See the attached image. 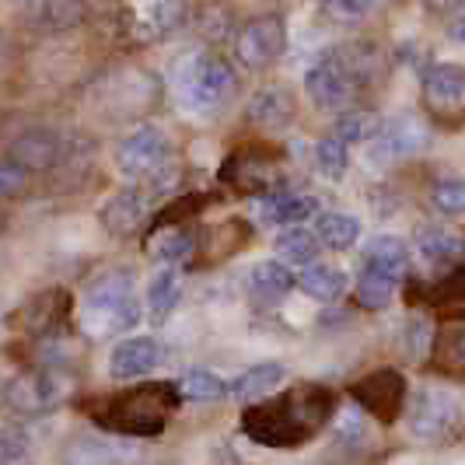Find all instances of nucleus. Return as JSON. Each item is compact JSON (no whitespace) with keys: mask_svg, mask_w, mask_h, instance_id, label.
<instances>
[{"mask_svg":"<svg viewBox=\"0 0 465 465\" xmlns=\"http://www.w3.org/2000/svg\"><path fill=\"white\" fill-rule=\"evenodd\" d=\"M332 420V392L319 381L294 385L242 413V434L262 448H298L322 434Z\"/></svg>","mask_w":465,"mask_h":465,"instance_id":"f257e3e1","label":"nucleus"},{"mask_svg":"<svg viewBox=\"0 0 465 465\" xmlns=\"http://www.w3.org/2000/svg\"><path fill=\"white\" fill-rule=\"evenodd\" d=\"M179 399L183 396L175 381H147L105 399L102 413H94V420L123 438H158L172 413L179 410Z\"/></svg>","mask_w":465,"mask_h":465,"instance_id":"f03ea898","label":"nucleus"},{"mask_svg":"<svg viewBox=\"0 0 465 465\" xmlns=\"http://www.w3.org/2000/svg\"><path fill=\"white\" fill-rule=\"evenodd\" d=\"M140 322V302L134 277L123 270L94 277L81 294V326L94 336H116Z\"/></svg>","mask_w":465,"mask_h":465,"instance_id":"7ed1b4c3","label":"nucleus"},{"mask_svg":"<svg viewBox=\"0 0 465 465\" xmlns=\"http://www.w3.org/2000/svg\"><path fill=\"white\" fill-rule=\"evenodd\" d=\"M175 94L179 102L193 109V113H213L221 109L234 92V70L228 67L224 56L217 53H207V49H196L179 60L175 67Z\"/></svg>","mask_w":465,"mask_h":465,"instance_id":"20e7f679","label":"nucleus"},{"mask_svg":"<svg viewBox=\"0 0 465 465\" xmlns=\"http://www.w3.org/2000/svg\"><path fill=\"white\" fill-rule=\"evenodd\" d=\"M406 420H410V434H413L420 444H448V441H455L459 430H462L465 406L451 389L427 385V389H417V392H413V402H410V410H406Z\"/></svg>","mask_w":465,"mask_h":465,"instance_id":"39448f33","label":"nucleus"},{"mask_svg":"<svg viewBox=\"0 0 465 465\" xmlns=\"http://www.w3.org/2000/svg\"><path fill=\"white\" fill-rule=\"evenodd\" d=\"M70 392V374L56 364H39L28 371L15 374L4 385V410H11L15 417H43L49 410H56Z\"/></svg>","mask_w":465,"mask_h":465,"instance_id":"423d86ee","label":"nucleus"},{"mask_svg":"<svg viewBox=\"0 0 465 465\" xmlns=\"http://www.w3.org/2000/svg\"><path fill=\"white\" fill-rule=\"evenodd\" d=\"M423 105L448 130L465 126V67L462 64H434L423 74Z\"/></svg>","mask_w":465,"mask_h":465,"instance_id":"0eeeda50","label":"nucleus"},{"mask_svg":"<svg viewBox=\"0 0 465 465\" xmlns=\"http://www.w3.org/2000/svg\"><path fill=\"white\" fill-rule=\"evenodd\" d=\"M357 84L361 81L350 70L343 53H326L319 64H312L308 74H304V92L326 113H343L353 102V94H357Z\"/></svg>","mask_w":465,"mask_h":465,"instance_id":"6e6552de","label":"nucleus"},{"mask_svg":"<svg viewBox=\"0 0 465 465\" xmlns=\"http://www.w3.org/2000/svg\"><path fill=\"white\" fill-rule=\"evenodd\" d=\"M168 162V137L162 126H134L126 137L119 140L116 147V168L123 172V179L130 183H143L154 168H162Z\"/></svg>","mask_w":465,"mask_h":465,"instance_id":"1a4fd4ad","label":"nucleus"},{"mask_svg":"<svg viewBox=\"0 0 465 465\" xmlns=\"http://www.w3.org/2000/svg\"><path fill=\"white\" fill-rule=\"evenodd\" d=\"M287 49V28L283 18L277 15H259L245 25L234 39V53H238V64L245 70H266L273 67Z\"/></svg>","mask_w":465,"mask_h":465,"instance_id":"9d476101","label":"nucleus"},{"mask_svg":"<svg viewBox=\"0 0 465 465\" xmlns=\"http://www.w3.org/2000/svg\"><path fill=\"white\" fill-rule=\"evenodd\" d=\"M350 396H353L361 413H371L381 423H392L406 410V396L410 392H406V378L402 374L392 371V368H381V371H371L368 378H361L350 389Z\"/></svg>","mask_w":465,"mask_h":465,"instance_id":"9b49d317","label":"nucleus"},{"mask_svg":"<svg viewBox=\"0 0 465 465\" xmlns=\"http://www.w3.org/2000/svg\"><path fill=\"white\" fill-rule=\"evenodd\" d=\"M423 147H427V130L410 116H396L378 123V134L368 140V154L378 164L406 162V158L420 154Z\"/></svg>","mask_w":465,"mask_h":465,"instance_id":"f8f14e48","label":"nucleus"},{"mask_svg":"<svg viewBox=\"0 0 465 465\" xmlns=\"http://www.w3.org/2000/svg\"><path fill=\"white\" fill-rule=\"evenodd\" d=\"M162 357L164 350L158 340H151V336H130V340L116 343L113 353H109V374L116 381H137V378L154 371L162 364Z\"/></svg>","mask_w":465,"mask_h":465,"instance_id":"ddd939ff","label":"nucleus"},{"mask_svg":"<svg viewBox=\"0 0 465 465\" xmlns=\"http://www.w3.org/2000/svg\"><path fill=\"white\" fill-rule=\"evenodd\" d=\"M298 277L291 273L287 262L280 259H259L252 262V270L245 273V294L256 304H277L294 291Z\"/></svg>","mask_w":465,"mask_h":465,"instance_id":"4468645a","label":"nucleus"},{"mask_svg":"<svg viewBox=\"0 0 465 465\" xmlns=\"http://www.w3.org/2000/svg\"><path fill=\"white\" fill-rule=\"evenodd\" d=\"M256 213L270 228H294L304 217H315L319 203L315 196H302V193H266L256 203Z\"/></svg>","mask_w":465,"mask_h":465,"instance_id":"2eb2a0df","label":"nucleus"},{"mask_svg":"<svg viewBox=\"0 0 465 465\" xmlns=\"http://www.w3.org/2000/svg\"><path fill=\"white\" fill-rule=\"evenodd\" d=\"M417 252L430 266H451L465 259V234L448 224H423L417 232Z\"/></svg>","mask_w":465,"mask_h":465,"instance_id":"dca6fc26","label":"nucleus"},{"mask_svg":"<svg viewBox=\"0 0 465 465\" xmlns=\"http://www.w3.org/2000/svg\"><path fill=\"white\" fill-rule=\"evenodd\" d=\"M245 119L262 126V130H283L294 119V94L287 92V88H280V84L259 88L249 98V105H245Z\"/></svg>","mask_w":465,"mask_h":465,"instance_id":"f3484780","label":"nucleus"},{"mask_svg":"<svg viewBox=\"0 0 465 465\" xmlns=\"http://www.w3.org/2000/svg\"><path fill=\"white\" fill-rule=\"evenodd\" d=\"M143 217H147V200H143V193H140V189H123V193H116V196L102 207V228L109 234H116V238H130L134 232H140Z\"/></svg>","mask_w":465,"mask_h":465,"instance_id":"a211bd4d","label":"nucleus"},{"mask_svg":"<svg viewBox=\"0 0 465 465\" xmlns=\"http://www.w3.org/2000/svg\"><path fill=\"white\" fill-rule=\"evenodd\" d=\"M67 315H70V298L64 291H49V294H39L35 302L25 304L22 326L32 336H53L56 329L67 322Z\"/></svg>","mask_w":465,"mask_h":465,"instance_id":"6ab92c4d","label":"nucleus"},{"mask_svg":"<svg viewBox=\"0 0 465 465\" xmlns=\"http://www.w3.org/2000/svg\"><path fill=\"white\" fill-rule=\"evenodd\" d=\"M193 249H196V234H193L189 224H162L147 242V256L154 262H162V266L183 262V259H189Z\"/></svg>","mask_w":465,"mask_h":465,"instance_id":"aec40b11","label":"nucleus"},{"mask_svg":"<svg viewBox=\"0 0 465 465\" xmlns=\"http://www.w3.org/2000/svg\"><path fill=\"white\" fill-rule=\"evenodd\" d=\"M434 368L448 378H465V322H448L434 332Z\"/></svg>","mask_w":465,"mask_h":465,"instance_id":"412c9836","label":"nucleus"},{"mask_svg":"<svg viewBox=\"0 0 465 465\" xmlns=\"http://www.w3.org/2000/svg\"><path fill=\"white\" fill-rule=\"evenodd\" d=\"M361 266H371V270H385L392 277H402L410 270V245L399 234H378V238H371L364 245Z\"/></svg>","mask_w":465,"mask_h":465,"instance_id":"4be33fe9","label":"nucleus"},{"mask_svg":"<svg viewBox=\"0 0 465 465\" xmlns=\"http://www.w3.org/2000/svg\"><path fill=\"white\" fill-rule=\"evenodd\" d=\"M179 298H183V277H179L172 266H162V270L151 277V283H147V298H143L151 322L162 326L164 319L175 312Z\"/></svg>","mask_w":465,"mask_h":465,"instance_id":"5701e85b","label":"nucleus"},{"mask_svg":"<svg viewBox=\"0 0 465 465\" xmlns=\"http://www.w3.org/2000/svg\"><path fill=\"white\" fill-rule=\"evenodd\" d=\"M298 287H302L308 298H315V302H336V298H343V291H347V273H343L340 266L308 262V266H302Z\"/></svg>","mask_w":465,"mask_h":465,"instance_id":"b1692460","label":"nucleus"},{"mask_svg":"<svg viewBox=\"0 0 465 465\" xmlns=\"http://www.w3.org/2000/svg\"><path fill=\"white\" fill-rule=\"evenodd\" d=\"M399 280L385 270H371V266H361V277H357V304L364 312H385L399 291Z\"/></svg>","mask_w":465,"mask_h":465,"instance_id":"393cba45","label":"nucleus"},{"mask_svg":"<svg viewBox=\"0 0 465 465\" xmlns=\"http://www.w3.org/2000/svg\"><path fill=\"white\" fill-rule=\"evenodd\" d=\"M11 158L25 168H49L60 158V140H56V134H46V130H32V134L15 140Z\"/></svg>","mask_w":465,"mask_h":465,"instance_id":"a878e982","label":"nucleus"},{"mask_svg":"<svg viewBox=\"0 0 465 465\" xmlns=\"http://www.w3.org/2000/svg\"><path fill=\"white\" fill-rule=\"evenodd\" d=\"M283 378H287V368H283V364H277V361H270V364H256V368H249V371H242L238 378H234L232 396L262 399V396H270V392L277 389Z\"/></svg>","mask_w":465,"mask_h":465,"instance_id":"bb28decb","label":"nucleus"},{"mask_svg":"<svg viewBox=\"0 0 465 465\" xmlns=\"http://www.w3.org/2000/svg\"><path fill=\"white\" fill-rule=\"evenodd\" d=\"M315 238H319L322 245H329V249L343 252L350 245H357V238H361V221L350 217V213H340V210L319 213V221H315Z\"/></svg>","mask_w":465,"mask_h":465,"instance_id":"cd10ccee","label":"nucleus"},{"mask_svg":"<svg viewBox=\"0 0 465 465\" xmlns=\"http://www.w3.org/2000/svg\"><path fill=\"white\" fill-rule=\"evenodd\" d=\"M277 256L287 266H308V262H315V256H319V238H315V232L302 228V224L283 228L277 238Z\"/></svg>","mask_w":465,"mask_h":465,"instance_id":"c85d7f7f","label":"nucleus"},{"mask_svg":"<svg viewBox=\"0 0 465 465\" xmlns=\"http://www.w3.org/2000/svg\"><path fill=\"white\" fill-rule=\"evenodd\" d=\"M179 385V396L189 399V402H217V399L232 396V381H224L221 374L203 371V368H193V371L183 374Z\"/></svg>","mask_w":465,"mask_h":465,"instance_id":"c756f323","label":"nucleus"},{"mask_svg":"<svg viewBox=\"0 0 465 465\" xmlns=\"http://www.w3.org/2000/svg\"><path fill=\"white\" fill-rule=\"evenodd\" d=\"M332 134L343 140L347 147L368 143V140L378 134V116H374V113H364V109H343L340 119H336V126H332Z\"/></svg>","mask_w":465,"mask_h":465,"instance_id":"7c9ffc66","label":"nucleus"},{"mask_svg":"<svg viewBox=\"0 0 465 465\" xmlns=\"http://www.w3.org/2000/svg\"><path fill=\"white\" fill-rule=\"evenodd\" d=\"M315 164L326 179H343L350 168V147L336 134H326L315 143Z\"/></svg>","mask_w":465,"mask_h":465,"instance_id":"2f4dec72","label":"nucleus"},{"mask_svg":"<svg viewBox=\"0 0 465 465\" xmlns=\"http://www.w3.org/2000/svg\"><path fill=\"white\" fill-rule=\"evenodd\" d=\"M116 451L113 444L98 441V438H74L64 451V465H113Z\"/></svg>","mask_w":465,"mask_h":465,"instance_id":"473e14b6","label":"nucleus"},{"mask_svg":"<svg viewBox=\"0 0 465 465\" xmlns=\"http://www.w3.org/2000/svg\"><path fill=\"white\" fill-rule=\"evenodd\" d=\"M84 22V0H46L43 4V25L46 28H74Z\"/></svg>","mask_w":465,"mask_h":465,"instance_id":"72a5a7b5","label":"nucleus"},{"mask_svg":"<svg viewBox=\"0 0 465 465\" xmlns=\"http://www.w3.org/2000/svg\"><path fill=\"white\" fill-rule=\"evenodd\" d=\"M430 200H434V207L448 213V217H459L465 213V179H441L434 193H430Z\"/></svg>","mask_w":465,"mask_h":465,"instance_id":"f704fd0d","label":"nucleus"},{"mask_svg":"<svg viewBox=\"0 0 465 465\" xmlns=\"http://www.w3.org/2000/svg\"><path fill=\"white\" fill-rule=\"evenodd\" d=\"M332 438H336V444H343V448H361V444L368 441V427H364L361 413L357 410L340 413L336 423H332Z\"/></svg>","mask_w":465,"mask_h":465,"instance_id":"c9c22d12","label":"nucleus"},{"mask_svg":"<svg viewBox=\"0 0 465 465\" xmlns=\"http://www.w3.org/2000/svg\"><path fill=\"white\" fill-rule=\"evenodd\" d=\"M427 291H430V302L434 304L465 302V266H455L451 273H444L441 280H434Z\"/></svg>","mask_w":465,"mask_h":465,"instance_id":"e433bc0d","label":"nucleus"},{"mask_svg":"<svg viewBox=\"0 0 465 465\" xmlns=\"http://www.w3.org/2000/svg\"><path fill=\"white\" fill-rule=\"evenodd\" d=\"M28 451V438L18 427H0V465H15L25 459Z\"/></svg>","mask_w":465,"mask_h":465,"instance_id":"4c0bfd02","label":"nucleus"},{"mask_svg":"<svg viewBox=\"0 0 465 465\" xmlns=\"http://www.w3.org/2000/svg\"><path fill=\"white\" fill-rule=\"evenodd\" d=\"M25 186H28V168L18 164L15 158L0 162V200L4 196H18V193H25Z\"/></svg>","mask_w":465,"mask_h":465,"instance_id":"58836bf2","label":"nucleus"},{"mask_svg":"<svg viewBox=\"0 0 465 465\" xmlns=\"http://www.w3.org/2000/svg\"><path fill=\"white\" fill-rule=\"evenodd\" d=\"M430 343H434L430 326H427L423 319H410V326H406V332H402V347H406V353H410V357H423V353L430 350Z\"/></svg>","mask_w":465,"mask_h":465,"instance_id":"ea45409f","label":"nucleus"},{"mask_svg":"<svg viewBox=\"0 0 465 465\" xmlns=\"http://www.w3.org/2000/svg\"><path fill=\"white\" fill-rule=\"evenodd\" d=\"M332 18H343V22H353V18H364L374 7V0H322Z\"/></svg>","mask_w":465,"mask_h":465,"instance_id":"a19ab883","label":"nucleus"},{"mask_svg":"<svg viewBox=\"0 0 465 465\" xmlns=\"http://www.w3.org/2000/svg\"><path fill=\"white\" fill-rule=\"evenodd\" d=\"M448 35H451L455 43H465V15H459V18L448 22Z\"/></svg>","mask_w":465,"mask_h":465,"instance_id":"79ce46f5","label":"nucleus"},{"mask_svg":"<svg viewBox=\"0 0 465 465\" xmlns=\"http://www.w3.org/2000/svg\"><path fill=\"white\" fill-rule=\"evenodd\" d=\"M455 4H462V0H423V7H430V11H448Z\"/></svg>","mask_w":465,"mask_h":465,"instance_id":"37998d69","label":"nucleus"},{"mask_svg":"<svg viewBox=\"0 0 465 465\" xmlns=\"http://www.w3.org/2000/svg\"><path fill=\"white\" fill-rule=\"evenodd\" d=\"M0 228H4V213H0Z\"/></svg>","mask_w":465,"mask_h":465,"instance_id":"c03bdc74","label":"nucleus"},{"mask_svg":"<svg viewBox=\"0 0 465 465\" xmlns=\"http://www.w3.org/2000/svg\"><path fill=\"white\" fill-rule=\"evenodd\" d=\"M462 4H465V0H462Z\"/></svg>","mask_w":465,"mask_h":465,"instance_id":"a18cd8bd","label":"nucleus"}]
</instances>
